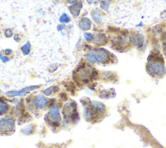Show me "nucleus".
<instances>
[{"instance_id": "1", "label": "nucleus", "mask_w": 166, "mask_h": 148, "mask_svg": "<svg viewBox=\"0 0 166 148\" xmlns=\"http://www.w3.org/2000/svg\"><path fill=\"white\" fill-rule=\"evenodd\" d=\"M82 103L84 106L83 116L87 122L95 123L105 118L107 109L103 103L96 101H91L88 98V101L85 100Z\"/></svg>"}, {"instance_id": "2", "label": "nucleus", "mask_w": 166, "mask_h": 148, "mask_svg": "<svg viewBox=\"0 0 166 148\" xmlns=\"http://www.w3.org/2000/svg\"><path fill=\"white\" fill-rule=\"evenodd\" d=\"M146 70L151 76L155 78H160L165 75L166 69L161 54L155 53L149 55L146 65Z\"/></svg>"}, {"instance_id": "3", "label": "nucleus", "mask_w": 166, "mask_h": 148, "mask_svg": "<svg viewBox=\"0 0 166 148\" xmlns=\"http://www.w3.org/2000/svg\"><path fill=\"white\" fill-rule=\"evenodd\" d=\"M112 55L105 49L95 48L89 50L86 54V59L92 64H108L112 61Z\"/></svg>"}, {"instance_id": "4", "label": "nucleus", "mask_w": 166, "mask_h": 148, "mask_svg": "<svg viewBox=\"0 0 166 148\" xmlns=\"http://www.w3.org/2000/svg\"><path fill=\"white\" fill-rule=\"evenodd\" d=\"M61 114L59 107L55 103L51 105L49 111L45 116L46 122L52 128H58L61 122Z\"/></svg>"}, {"instance_id": "5", "label": "nucleus", "mask_w": 166, "mask_h": 148, "mask_svg": "<svg viewBox=\"0 0 166 148\" xmlns=\"http://www.w3.org/2000/svg\"><path fill=\"white\" fill-rule=\"evenodd\" d=\"M62 114L64 121L67 123L77 122L79 119V113L76 103L73 101L66 103L62 109Z\"/></svg>"}, {"instance_id": "6", "label": "nucleus", "mask_w": 166, "mask_h": 148, "mask_svg": "<svg viewBox=\"0 0 166 148\" xmlns=\"http://www.w3.org/2000/svg\"><path fill=\"white\" fill-rule=\"evenodd\" d=\"M15 119L11 116L0 118V135H11L15 131Z\"/></svg>"}, {"instance_id": "7", "label": "nucleus", "mask_w": 166, "mask_h": 148, "mask_svg": "<svg viewBox=\"0 0 166 148\" xmlns=\"http://www.w3.org/2000/svg\"><path fill=\"white\" fill-rule=\"evenodd\" d=\"M50 105V101L42 95H38L34 96L31 102L30 107L34 110H41L46 109L47 106Z\"/></svg>"}, {"instance_id": "8", "label": "nucleus", "mask_w": 166, "mask_h": 148, "mask_svg": "<svg viewBox=\"0 0 166 148\" xmlns=\"http://www.w3.org/2000/svg\"><path fill=\"white\" fill-rule=\"evenodd\" d=\"M130 42V38L126 35L119 36L113 42L114 49L117 51L124 50L125 47L129 46Z\"/></svg>"}, {"instance_id": "9", "label": "nucleus", "mask_w": 166, "mask_h": 148, "mask_svg": "<svg viewBox=\"0 0 166 148\" xmlns=\"http://www.w3.org/2000/svg\"><path fill=\"white\" fill-rule=\"evenodd\" d=\"M93 40L94 42V43L96 44L97 45H98V46L105 45L108 42L107 36L103 33L96 34L94 37Z\"/></svg>"}, {"instance_id": "10", "label": "nucleus", "mask_w": 166, "mask_h": 148, "mask_svg": "<svg viewBox=\"0 0 166 148\" xmlns=\"http://www.w3.org/2000/svg\"><path fill=\"white\" fill-rule=\"evenodd\" d=\"M82 8V2L79 1L77 3L72 5L69 9H70V13L73 16H77L79 15Z\"/></svg>"}, {"instance_id": "11", "label": "nucleus", "mask_w": 166, "mask_h": 148, "mask_svg": "<svg viewBox=\"0 0 166 148\" xmlns=\"http://www.w3.org/2000/svg\"><path fill=\"white\" fill-rule=\"evenodd\" d=\"M133 44L138 48L143 47L144 44V37L139 33H134L133 36Z\"/></svg>"}, {"instance_id": "12", "label": "nucleus", "mask_w": 166, "mask_h": 148, "mask_svg": "<svg viewBox=\"0 0 166 148\" xmlns=\"http://www.w3.org/2000/svg\"><path fill=\"white\" fill-rule=\"evenodd\" d=\"M79 28L82 31H88L90 29L92 26V22L88 18L83 17L81 19L79 22Z\"/></svg>"}, {"instance_id": "13", "label": "nucleus", "mask_w": 166, "mask_h": 148, "mask_svg": "<svg viewBox=\"0 0 166 148\" xmlns=\"http://www.w3.org/2000/svg\"><path fill=\"white\" fill-rule=\"evenodd\" d=\"M9 110V105L2 97H0V116H3Z\"/></svg>"}, {"instance_id": "14", "label": "nucleus", "mask_w": 166, "mask_h": 148, "mask_svg": "<svg viewBox=\"0 0 166 148\" xmlns=\"http://www.w3.org/2000/svg\"><path fill=\"white\" fill-rule=\"evenodd\" d=\"M27 94H29L28 92H25L23 89L20 90H14L9 91L6 92V95L9 97H15V96H25Z\"/></svg>"}, {"instance_id": "15", "label": "nucleus", "mask_w": 166, "mask_h": 148, "mask_svg": "<svg viewBox=\"0 0 166 148\" xmlns=\"http://www.w3.org/2000/svg\"><path fill=\"white\" fill-rule=\"evenodd\" d=\"M59 90V88L57 87H51L44 90V94L47 96H51L53 94H56Z\"/></svg>"}, {"instance_id": "16", "label": "nucleus", "mask_w": 166, "mask_h": 148, "mask_svg": "<svg viewBox=\"0 0 166 148\" xmlns=\"http://www.w3.org/2000/svg\"><path fill=\"white\" fill-rule=\"evenodd\" d=\"M21 50L25 55H27L30 53L31 50V43L29 41H27L26 43L21 47Z\"/></svg>"}, {"instance_id": "17", "label": "nucleus", "mask_w": 166, "mask_h": 148, "mask_svg": "<svg viewBox=\"0 0 166 148\" xmlns=\"http://www.w3.org/2000/svg\"><path fill=\"white\" fill-rule=\"evenodd\" d=\"M92 18L94 20L95 22L99 24V23H100L101 22L102 18H101V15L98 13V12H96V11L92 12Z\"/></svg>"}, {"instance_id": "18", "label": "nucleus", "mask_w": 166, "mask_h": 148, "mask_svg": "<svg viewBox=\"0 0 166 148\" xmlns=\"http://www.w3.org/2000/svg\"><path fill=\"white\" fill-rule=\"evenodd\" d=\"M59 21L61 23H69L71 21V18L67 15V14L64 13L62 14L61 16L60 17Z\"/></svg>"}, {"instance_id": "19", "label": "nucleus", "mask_w": 166, "mask_h": 148, "mask_svg": "<svg viewBox=\"0 0 166 148\" xmlns=\"http://www.w3.org/2000/svg\"><path fill=\"white\" fill-rule=\"evenodd\" d=\"M101 8L104 11H107L109 8L110 2L108 1H101L100 2Z\"/></svg>"}, {"instance_id": "20", "label": "nucleus", "mask_w": 166, "mask_h": 148, "mask_svg": "<svg viewBox=\"0 0 166 148\" xmlns=\"http://www.w3.org/2000/svg\"><path fill=\"white\" fill-rule=\"evenodd\" d=\"M84 36H85V38L86 39V40L88 42L92 41L94 39V36L91 33H85L84 34Z\"/></svg>"}, {"instance_id": "21", "label": "nucleus", "mask_w": 166, "mask_h": 148, "mask_svg": "<svg viewBox=\"0 0 166 148\" xmlns=\"http://www.w3.org/2000/svg\"><path fill=\"white\" fill-rule=\"evenodd\" d=\"M5 35L6 36V37L10 38L13 35V32L11 29H7L5 31Z\"/></svg>"}, {"instance_id": "22", "label": "nucleus", "mask_w": 166, "mask_h": 148, "mask_svg": "<svg viewBox=\"0 0 166 148\" xmlns=\"http://www.w3.org/2000/svg\"><path fill=\"white\" fill-rule=\"evenodd\" d=\"M0 59L3 62H6L9 61V58L5 57V56H3L1 53H0Z\"/></svg>"}, {"instance_id": "23", "label": "nucleus", "mask_w": 166, "mask_h": 148, "mask_svg": "<svg viewBox=\"0 0 166 148\" xmlns=\"http://www.w3.org/2000/svg\"><path fill=\"white\" fill-rule=\"evenodd\" d=\"M64 28H65V25H62V24H61V25H59L57 26V30L60 31H62V29H64Z\"/></svg>"}, {"instance_id": "24", "label": "nucleus", "mask_w": 166, "mask_h": 148, "mask_svg": "<svg viewBox=\"0 0 166 148\" xmlns=\"http://www.w3.org/2000/svg\"><path fill=\"white\" fill-rule=\"evenodd\" d=\"M14 39H15V40L17 42H20L21 40V38H20V36H19V34H15V36H14Z\"/></svg>"}, {"instance_id": "25", "label": "nucleus", "mask_w": 166, "mask_h": 148, "mask_svg": "<svg viewBox=\"0 0 166 148\" xmlns=\"http://www.w3.org/2000/svg\"><path fill=\"white\" fill-rule=\"evenodd\" d=\"M12 53V51L11 50V49H6L5 50V53L7 55H9L10 54H11Z\"/></svg>"}, {"instance_id": "26", "label": "nucleus", "mask_w": 166, "mask_h": 148, "mask_svg": "<svg viewBox=\"0 0 166 148\" xmlns=\"http://www.w3.org/2000/svg\"><path fill=\"white\" fill-rule=\"evenodd\" d=\"M78 0H67V2H68V3H70L71 5H73L75 3H77V2Z\"/></svg>"}, {"instance_id": "27", "label": "nucleus", "mask_w": 166, "mask_h": 148, "mask_svg": "<svg viewBox=\"0 0 166 148\" xmlns=\"http://www.w3.org/2000/svg\"><path fill=\"white\" fill-rule=\"evenodd\" d=\"M94 0H86V2H87L88 3H90V4L94 2Z\"/></svg>"}, {"instance_id": "28", "label": "nucleus", "mask_w": 166, "mask_h": 148, "mask_svg": "<svg viewBox=\"0 0 166 148\" xmlns=\"http://www.w3.org/2000/svg\"><path fill=\"white\" fill-rule=\"evenodd\" d=\"M164 53H165V58H166V50H164Z\"/></svg>"}, {"instance_id": "29", "label": "nucleus", "mask_w": 166, "mask_h": 148, "mask_svg": "<svg viewBox=\"0 0 166 148\" xmlns=\"http://www.w3.org/2000/svg\"><path fill=\"white\" fill-rule=\"evenodd\" d=\"M2 93V90H0V94H1Z\"/></svg>"}, {"instance_id": "30", "label": "nucleus", "mask_w": 166, "mask_h": 148, "mask_svg": "<svg viewBox=\"0 0 166 148\" xmlns=\"http://www.w3.org/2000/svg\"><path fill=\"white\" fill-rule=\"evenodd\" d=\"M165 1H166V0H165Z\"/></svg>"}]
</instances>
